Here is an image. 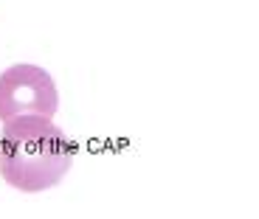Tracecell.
I'll return each instance as SVG.
<instances>
[{
	"label": "cell",
	"instance_id": "cell-2",
	"mask_svg": "<svg viewBox=\"0 0 259 219\" xmlns=\"http://www.w3.org/2000/svg\"><path fill=\"white\" fill-rule=\"evenodd\" d=\"M57 107L59 93L48 71L37 65H12L0 73V121L26 113L54 118Z\"/></svg>",
	"mask_w": 259,
	"mask_h": 219
},
{
	"label": "cell",
	"instance_id": "cell-1",
	"mask_svg": "<svg viewBox=\"0 0 259 219\" xmlns=\"http://www.w3.org/2000/svg\"><path fill=\"white\" fill-rule=\"evenodd\" d=\"M73 163V143L46 116L26 113L3 124L0 174L17 191L37 194L65 180Z\"/></svg>",
	"mask_w": 259,
	"mask_h": 219
}]
</instances>
